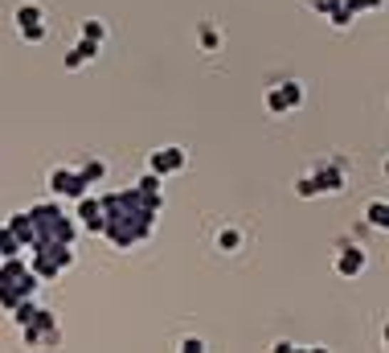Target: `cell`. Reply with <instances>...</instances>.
<instances>
[{"label": "cell", "mask_w": 389, "mask_h": 353, "mask_svg": "<svg viewBox=\"0 0 389 353\" xmlns=\"http://www.w3.org/2000/svg\"><path fill=\"white\" fill-rule=\"evenodd\" d=\"M46 185L58 193V198H74V202H82L86 198V189H90V181L82 177V168H49V177H46Z\"/></svg>", "instance_id": "52a82bcc"}, {"label": "cell", "mask_w": 389, "mask_h": 353, "mask_svg": "<svg viewBox=\"0 0 389 353\" xmlns=\"http://www.w3.org/2000/svg\"><path fill=\"white\" fill-rule=\"evenodd\" d=\"M46 21H41V25H25V29H21V37H25V41H33V46H37V41H46Z\"/></svg>", "instance_id": "603a6c76"}, {"label": "cell", "mask_w": 389, "mask_h": 353, "mask_svg": "<svg viewBox=\"0 0 389 353\" xmlns=\"http://www.w3.org/2000/svg\"><path fill=\"white\" fill-rule=\"evenodd\" d=\"M160 173L147 168L144 177L123 193H103L107 205V238H111L119 251H131L135 242H147L156 235V222L164 210V193H160Z\"/></svg>", "instance_id": "6da1fadb"}, {"label": "cell", "mask_w": 389, "mask_h": 353, "mask_svg": "<svg viewBox=\"0 0 389 353\" xmlns=\"http://www.w3.org/2000/svg\"><path fill=\"white\" fill-rule=\"evenodd\" d=\"M365 222L373 230H389V202H369L365 205Z\"/></svg>", "instance_id": "5bb4252c"}, {"label": "cell", "mask_w": 389, "mask_h": 353, "mask_svg": "<svg viewBox=\"0 0 389 353\" xmlns=\"http://www.w3.org/2000/svg\"><path fill=\"white\" fill-rule=\"evenodd\" d=\"M242 230H238V226H222V230H217V238H213V242H217V251H226V255H234L238 251V247H242Z\"/></svg>", "instance_id": "4fadbf2b"}, {"label": "cell", "mask_w": 389, "mask_h": 353, "mask_svg": "<svg viewBox=\"0 0 389 353\" xmlns=\"http://www.w3.org/2000/svg\"><path fill=\"white\" fill-rule=\"evenodd\" d=\"M37 312H41V308H37V304H33V300H21V304H16V308H13V312H9V317H13L16 324H21V329H25V324H29V320L37 317Z\"/></svg>", "instance_id": "2e32d148"}, {"label": "cell", "mask_w": 389, "mask_h": 353, "mask_svg": "<svg viewBox=\"0 0 389 353\" xmlns=\"http://www.w3.org/2000/svg\"><path fill=\"white\" fill-rule=\"evenodd\" d=\"M308 4L316 13H324V17H336L341 9H348V0H308ZM348 13H353V9H348Z\"/></svg>", "instance_id": "e0dca14e"}, {"label": "cell", "mask_w": 389, "mask_h": 353, "mask_svg": "<svg viewBox=\"0 0 389 353\" xmlns=\"http://www.w3.org/2000/svg\"><path fill=\"white\" fill-rule=\"evenodd\" d=\"M29 263L41 280H58L74 267V242H41L37 251H29Z\"/></svg>", "instance_id": "277c9868"}, {"label": "cell", "mask_w": 389, "mask_h": 353, "mask_svg": "<svg viewBox=\"0 0 389 353\" xmlns=\"http://www.w3.org/2000/svg\"><path fill=\"white\" fill-rule=\"evenodd\" d=\"M98 58V41H90V37H82L74 50L66 53V70H82V66H90Z\"/></svg>", "instance_id": "7c38bea8"}, {"label": "cell", "mask_w": 389, "mask_h": 353, "mask_svg": "<svg viewBox=\"0 0 389 353\" xmlns=\"http://www.w3.org/2000/svg\"><path fill=\"white\" fill-rule=\"evenodd\" d=\"M29 218H33V226H37V247H41V242H74V238H78V226H82V222L66 218L62 205H53V202L29 205ZM37 247H33V251H37Z\"/></svg>", "instance_id": "3957f363"}, {"label": "cell", "mask_w": 389, "mask_h": 353, "mask_svg": "<svg viewBox=\"0 0 389 353\" xmlns=\"http://www.w3.org/2000/svg\"><path fill=\"white\" fill-rule=\"evenodd\" d=\"M37 284H46L33 263H25V255H13V259H0V304L4 312H13L21 300H33Z\"/></svg>", "instance_id": "7a4b0ae2"}, {"label": "cell", "mask_w": 389, "mask_h": 353, "mask_svg": "<svg viewBox=\"0 0 389 353\" xmlns=\"http://www.w3.org/2000/svg\"><path fill=\"white\" fill-rule=\"evenodd\" d=\"M365 263H369L365 247H357V242H341V255H336V275H344V280H357L361 271H365Z\"/></svg>", "instance_id": "30bf717a"}, {"label": "cell", "mask_w": 389, "mask_h": 353, "mask_svg": "<svg viewBox=\"0 0 389 353\" xmlns=\"http://www.w3.org/2000/svg\"><path fill=\"white\" fill-rule=\"evenodd\" d=\"M348 9H353V17H361V13H373V9H385V0H348Z\"/></svg>", "instance_id": "7402d4cb"}, {"label": "cell", "mask_w": 389, "mask_h": 353, "mask_svg": "<svg viewBox=\"0 0 389 353\" xmlns=\"http://www.w3.org/2000/svg\"><path fill=\"white\" fill-rule=\"evenodd\" d=\"M82 37H90V41L103 46V41H107V25H103V21H82Z\"/></svg>", "instance_id": "d6986e66"}, {"label": "cell", "mask_w": 389, "mask_h": 353, "mask_svg": "<svg viewBox=\"0 0 389 353\" xmlns=\"http://www.w3.org/2000/svg\"><path fill=\"white\" fill-rule=\"evenodd\" d=\"M295 193H299V198H320V185H316V177H299V181H295Z\"/></svg>", "instance_id": "44dd1931"}, {"label": "cell", "mask_w": 389, "mask_h": 353, "mask_svg": "<svg viewBox=\"0 0 389 353\" xmlns=\"http://www.w3.org/2000/svg\"><path fill=\"white\" fill-rule=\"evenodd\" d=\"M385 177H389V160H385Z\"/></svg>", "instance_id": "484cf974"}, {"label": "cell", "mask_w": 389, "mask_h": 353, "mask_svg": "<svg viewBox=\"0 0 389 353\" xmlns=\"http://www.w3.org/2000/svg\"><path fill=\"white\" fill-rule=\"evenodd\" d=\"M311 177H316L320 193H341L344 189V160L341 156H336V160H324V165L311 168Z\"/></svg>", "instance_id": "8fae6325"}, {"label": "cell", "mask_w": 389, "mask_h": 353, "mask_svg": "<svg viewBox=\"0 0 389 353\" xmlns=\"http://www.w3.org/2000/svg\"><path fill=\"white\" fill-rule=\"evenodd\" d=\"M266 111L271 116H287V111H299L304 107V83H295V78H283V83L266 86Z\"/></svg>", "instance_id": "8992f818"}, {"label": "cell", "mask_w": 389, "mask_h": 353, "mask_svg": "<svg viewBox=\"0 0 389 353\" xmlns=\"http://www.w3.org/2000/svg\"><path fill=\"white\" fill-rule=\"evenodd\" d=\"M21 333H25V345H29V349H58V345H62V329H58V317H53L49 308H41Z\"/></svg>", "instance_id": "5b68a950"}, {"label": "cell", "mask_w": 389, "mask_h": 353, "mask_svg": "<svg viewBox=\"0 0 389 353\" xmlns=\"http://www.w3.org/2000/svg\"><path fill=\"white\" fill-rule=\"evenodd\" d=\"M78 168H82V177H86L90 185H98V181L107 177V165H103V160H82Z\"/></svg>", "instance_id": "ac0fdd59"}, {"label": "cell", "mask_w": 389, "mask_h": 353, "mask_svg": "<svg viewBox=\"0 0 389 353\" xmlns=\"http://www.w3.org/2000/svg\"><path fill=\"white\" fill-rule=\"evenodd\" d=\"M185 165H189V152L180 148V144H168V148H160V152L147 156V168L160 173V177H172V173H180Z\"/></svg>", "instance_id": "ba28073f"}, {"label": "cell", "mask_w": 389, "mask_h": 353, "mask_svg": "<svg viewBox=\"0 0 389 353\" xmlns=\"http://www.w3.org/2000/svg\"><path fill=\"white\" fill-rule=\"evenodd\" d=\"M78 222L90 230V235H107V205H103V198H82L78 202Z\"/></svg>", "instance_id": "9c48e42d"}, {"label": "cell", "mask_w": 389, "mask_h": 353, "mask_svg": "<svg viewBox=\"0 0 389 353\" xmlns=\"http://www.w3.org/2000/svg\"><path fill=\"white\" fill-rule=\"evenodd\" d=\"M385 349H389V324H385Z\"/></svg>", "instance_id": "d4e9b609"}, {"label": "cell", "mask_w": 389, "mask_h": 353, "mask_svg": "<svg viewBox=\"0 0 389 353\" xmlns=\"http://www.w3.org/2000/svg\"><path fill=\"white\" fill-rule=\"evenodd\" d=\"M180 349H185V353H205V341H201V337H185V341H180Z\"/></svg>", "instance_id": "cb8c5ba5"}, {"label": "cell", "mask_w": 389, "mask_h": 353, "mask_svg": "<svg viewBox=\"0 0 389 353\" xmlns=\"http://www.w3.org/2000/svg\"><path fill=\"white\" fill-rule=\"evenodd\" d=\"M46 13H41V4H21L16 9V29H25V25H41Z\"/></svg>", "instance_id": "9a60e30c"}, {"label": "cell", "mask_w": 389, "mask_h": 353, "mask_svg": "<svg viewBox=\"0 0 389 353\" xmlns=\"http://www.w3.org/2000/svg\"><path fill=\"white\" fill-rule=\"evenodd\" d=\"M201 50H217V46H222V34H217V29H213V25H201Z\"/></svg>", "instance_id": "ffe728a7"}]
</instances>
